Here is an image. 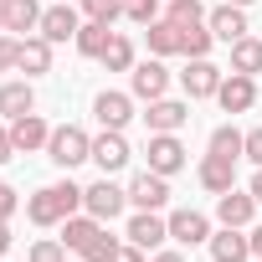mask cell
<instances>
[{"instance_id":"32","label":"cell","mask_w":262,"mask_h":262,"mask_svg":"<svg viewBox=\"0 0 262 262\" xmlns=\"http://www.w3.org/2000/svg\"><path fill=\"white\" fill-rule=\"evenodd\" d=\"M26 262H67V242L62 236H41V242H31Z\"/></svg>"},{"instance_id":"33","label":"cell","mask_w":262,"mask_h":262,"mask_svg":"<svg viewBox=\"0 0 262 262\" xmlns=\"http://www.w3.org/2000/svg\"><path fill=\"white\" fill-rule=\"evenodd\" d=\"M123 16L134 21V26H149V21H160L165 11H160V0H123Z\"/></svg>"},{"instance_id":"21","label":"cell","mask_w":262,"mask_h":262,"mask_svg":"<svg viewBox=\"0 0 262 262\" xmlns=\"http://www.w3.org/2000/svg\"><path fill=\"white\" fill-rule=\"evenodd\" d=\"M21 113H36V88L31 77H16V82H0V118H21Z\"/></svg>"},{"instance_id":"20","label":"cell","mask_w":262,"mask_h":262,"mask_svg":"<svg viewBox=\"0 0 262 262\" xmlns=\"http://www.w3.org/2000/svg\"><path fill=\"white\" fill-rule=\"evenodd\" d=\"M211 257L216 262H252V236L242 231V226H221V231H211Z\"/></svg>"},{"instance_id":"15","label":"cell","mask_w":262,"mask_h":262,"mask_svg":"<svg viewBox=\"0 0 262 262\" xmlns=\"http://www.w3.org/2000/svg\"><path fill=\"white\" fill-rule=\"evenodd\" d=\"M216 103H221V113H247V108L257 103V77H247V72H226L221 88H216Z\"/></svg>"},{"instance_id":"11","label":"cell","mask_w":262,"mask_h":262,"mask_svg":"<svg viewBox=\"0 0 262 262\" xmlns=\"http://www.w3.org/2000/svg\"><path fill=\"white\" fill-rule=\"evenodd\" d=\"M128 160H134V149H128V139H123V128H103V134L93 139V165L103 170V175H118Z\"/></svg>"},{"instance_id":"31","label":"cell","mask_w":262,"mask_h":262,"mask_svg":"<svg viewBox=\"0 0 262 262\" xmlns=\"http://www.w3.org/2000/svg\"><path fill=\"white\" fill-rule=\"evenodd\" d=\"M165 21L195 26V21H206V6H201V0H170V6H165Z\"/></svg>"},{"instance_id":"44","label":"cell","mask_w":262,"mask_h":262,"mask_svg":"<svg viewBox=\"0 0 262 262\" xmlns=\"http://www.w3.org/2000/svg\"><path fill=\"white\" fill-rule=\"evenodd\" d=\"M0 11H6V0H0Z\"/></svg>"},{"instance_id":"8","label":"cell","mask_w":262,"mask_h":262,"mask_svg":"<svg viewBox=\"0 0 262 262\" xmlns=\"http://www.w3.org/2000/svg\"><path fill=\"white\" fill-rule=\"evenodd\" d=\"M170 201V175H155V170H139L128 180V206L134 211H165Z\"/></svg>"},{"instance_id":"27","label":"cell","mask_w":262,"mask_h":262,"mask_svg":"<svg viewBox=\"0 0 262 262\" xmlns=\"http://www.w3.org/2000/svg\"><path fill=\"white\" fill-rule=\"evenodd\" d=\"M108 41H113V26H103V21H82V31H77V41H72V47H77L82 57H93V62H98V57L108 52Z\"/></svg>"},{"instance_id":"7","label":"cell","mask_w":262,"mask_h":262,"mask_svg":"<svg viewBox=\"0 0 262 262\" xmlns=\"http://www.w3.org/2000/svg\"><path fill=\"white\" fill-rule=\"evenodd\" d=\"M52 47H62V41H77V31H82V11L77 6H67V0H57V6H47L41 11V26H36Z\"/></svg>"},{"instance_id":"45","label":"cell","mask_w":262,"mask_h":262,"mask_svg":"<svg viewBox=\"0 0 262 262\" xmlns=\"http://www.w3.org/2000/svg\"><path fill=\"white\" fill-rule=\"evenodd\" d=\"M77 262H82V257H77Z\"/></svg>"},{"instance_id":"35","label":"cell","mask_w":262,"mask_h":262,"mask_svg":"<svg viewBox=\"0 0 262 262\" xmlns=\"http://www.w3.org/2000/svg\"><path fill=\"white\" fill-rule=\"evenodd\" d=\"M242 160H252V165L262 170V123H257V128H247V149H242Z\"/></svg>"},{"instance_id":"25","label":"cell","mask_w":262,"mask_h":262,"mask_svg":"<svg viewBox=\"0 0 262 262\" xmlns=\"http://www.w3.org/2000/svg\"><path fill=\"white\" fill-rule=\"evenodd\" d=\"M226 72H247V77H257L262 72V36H242V41H231V67Z\"/></svg>"},{"instance_id":"16","label":"cell","mask_w":262,"mask_h":262,"mask_svg":"<svg viewBox=\"0 0 262 262\" xmlns=\"http://www.w3.org/2000/svg\"><path fill=\"white\" fill-rule=\"evenodd\" d=\"M41 11H47V6H36V0H6V11H0V31H6V36H36Z\"/></svg>"},{"instance_id":"22","label":"cell","mask_w":262,"mask_h":262,"mask_svg":"<svg viewBox=\"0 0 262 262\" xmlns=\"http://www.w3.org/2000/svg\"><path fill=\"white\" fill-rule=\"evenodd\" d=\"M16 72H26V77H47V72H52V41H47L41 31H36V36H21Z\"/></svg>"},{"instance_id":"19","label":"cell","mask_w":262,"mask_h":262,"mask_svg":"<svg viewBox=\"0 0 262 262\" xmlns=\"http://www.w3.org/2000/svg\"><path fill=\"white\" fill-rule=\"evenodd\" d=\"M252 216H257V195L252 190H226V195H216V221L221 226H252Z\"/></svg>"},{"instance_id":"10","label":"cell","mask_w":262,"mask_h":262,"mask_svg":"<svg viewBox=\"0 0 262 262\" xmlns=\"http://www.w3.org/2000/svg\"><path fill=\"white\" fill-rule=\"evenodd\" d=\"M195 180H201V190L206 195H226V190H236V160H226V155H201V165H195Z\"/></svg>"},{"instance_id":"24","label":"cell","mask_w":262,"mask_h":262,"mask_svg":"<svg viewBox=\"0 0 262 262\" xmlns=\"http://www.w3.org/2000/svg\"><path fill=\"white\" fill-rule=\"evenodd\" d=\"M144 41H149V52H155V57H180V26H175V21H165V16L144 26Z\"/></svg>"},{"instance_id":"13","label":"cell","mask_w":262,"mask_h":262,"mask_svg":"<svg viewBox=\"0 0 262 262\" xmlns=\"http://www.w3.org/2000/svg\"><path fill=\"white\" fill-rule=\"evenodd\" d=\"M144 155H149V170L155 175H180L185 160H190L185 144H180V134H149V149Z\"/></svg>"},{"instance_id":"41","label":"cell","mask_w":262,"mask_h":262,"mask_svg":"<svg viewBox=\"0 0 262 262\" xmlns=\"http://www.w3.org/2000/svg\"><path fill=\"white\" fill-rule=\"evenodd\" d=\"M11 242H16V236H11V221H0V257L11 252Z\"/></svg>"},{"instance_id":"42","label":"cell","mask_w":262,"mask_h":262,"mask_svg":"<svg viewBox=\"0 0 262 262\" xmlns=\"http://www.w3.org/2000/svg\"><path fill=\"white\" fill-rule=\"evenodd\" d=\"M247 190H252V195H257V206H262V170L252 175V185H247Z\"/></svg>"},{"instance_id":"12","label":"cell","mask_w":262,"mask_h":262,"mask_svg":"<svg viewBox=\"0 0 262 262\" xmlns=\"http://www.w3.org/2000/svg\"><path fill=\"white\" fill-rule=\"evenodd\" d=\"M206 26H211V36L216 41H242V36H252V26H247V6H231V0H221L216 11H206Z\"/></svg>"},{"instance_id":"23","label":"cell","mask_w":262,"mask_h":262,"mask_svg":"<svg viewBox=\"0 0 262 262\" xmlns=\"http://www.w3.org/2000/svg\"><path fill=\"white\" fill-rule=\"evenodd\" d=\"M103 226H108V221H98V216H88V211L67 216V221H62V242H67V252H82V247H88Z\"/></svg>"},{"instance_id":"2","label":"cell","mask_w":262,"mask_h":262,"mask_svg":"<svg viewBox=\"0 0 262 262\" xmlns=\"http://www.w3.org/2000/svg\"><path fill=\"white\" fill-rule=\"evenodd\" d=\"M47 160L57 170H77L82 160H93V134L77 128V123H57L52 139H47Z\"/></svg>"},{"instance_id":"43","label":"cell","mask_w":262,"mask_h":262,"mask_svg":"<svg viewBox=\"0 0 262 262\" xmlns=\"http://www.w3.org/2000/svg\"><path fill=\"white\" fill-rule=\"evenodd\" d=\"M231 6H252V0H231Z\"/></svg>"},{"instance_id":"4","label":"cell","mask_w":262,"mask_h":262,"mask_svg":"<svg viewBox=\"0 0 262 262\" xmlns=\"http://www.w3.org/2000/svg\"><path fill=\"white\" fill-rule=\"evenodd\" d=\"M128 93H134L139 103H155V98H170V67H165V57H149V62H134V72H128Z\"/></svg>"},{"instance_id":"5","label":"cell","mask_w":262,"mask_h":262,"mask_svg":"<svg viewBox=\"0 0 262 262\" xmlns=\"http://www.w3.org/2000/svg\"><path fill=\"white\" fill-rule=\"evenodd\" d=\"M165 221H170V242H175V247H206V242H211V216L195 211V206H180V211H170Z\"/></svg>"},{"instance_id":"34","label":"cell","mask_w":262,"mask_h":262,"mask_svg":"<svg viewBox=\"0 0 262 262\" xmlns=\"http://www.w3.org/2000/svg\"><path fill=\"white\" fill-rule=\"evenodd\" d=\"M16 57H21V36L0 31V72H16Z\"/></svg>"},{"instance_id":"30","label":"cell","mask_w":262,"mask_h":262,"mask_svg":"<svg viewBox=\"0 0 262 262\" xmlns=\"http://www.w3.org/2000/svg\"><path fill=\"white\" fill-rule=\"evenodd\" d=\"M118 247H123V242H118V236H108V226H103V231H98L77 257H82V262H113V252H118Z\"/></svg>"},{"instance_id":"9","label":"cell","mask_w":262,"mask_h":262,"mask_svg":"<svg viewBox=\"0 0 262 262\" xmlns=\"http://www.w3.org/2000/svg\"><path fill=\"white\" fill-rule=\"evenodd\" d=\"M221 67L211 62V57H185V72H180V88H185V98H216V88H221Z\"/></svg>"},{"instance_id":"26","label":"cell","mask_w":262,"mask_h":262,"mask_svg":"<svg viewBox=\"0 0 262 262\" xmlns=\"http://www.w3.org/2000/svg\"><path fill=\"white\" fill-rule=\"evenodd\" d=\"M206 149H211V155H226V160H242L247 134H242L236 123H216V128H211V139H206Z\"/></svg>"},{"instance_id":"29","label":"cell","mask_w":262,"mask_h":262,"mask_svg":"<svg viewBox=\"0 0 262 262\" xmlns=\"http://www.w3.org/2000/svg\"><path fill=\"white\" fill-rule=\"evenodd\" d=\"M77 11H82V21H103V26H113V21L123 16V0H77Z\"/></svg>"},{"instance_id":"14","label":"cell","mask_w":262,"mask_h":262,"mask_svg":"<svg viewBox=\"0 0 262 262\" xmlns=\"http://www.w3.org/2000/svg\"><path fill=\"white\" fill-rule=\"evenodd\" d=\"M134 93H113V88H103L98 98H93V118L103 123V128H128V118H134Z\"/></svg>"},{"instance_id":"1","label":"cell","mask_w":262,"mask_h":262,"mask_svg":"<svg viewBox=\"0 0 262 262\" xmlns=\"http://www.w3.org/2000/svg\"><path fill=\"white\" fill-rule=\"evenodd\" d=\"M77 211H82V185H72V180H52V185L26 195V221L31 226H62Z\"/></svg>"},{"instance_id":"6","label":"cell","mask_w":262,"mask_h":262,"mask_svg":"<svg viewBox=\"0 0 262 262\" xmlns=\"http://www.w3.org/2000/svg\"><path fill=\"white\" fill-rule=\"evenodd\" d=\"M123 242H134V247H144V252H160V247L170 242V221H165L160 211H134L128 226H123Z\"/></svg>"},{"instance_id":"17","label":"cell","mask_w":262,"mask_h":262,"mask_svg":"<svg viewBox=\"0 0 262 262\" xmlns=\"http://www.w3.org/2000/svg\"><path fill=\"white\" fill-rule=\"evenodd\" d=\"M11 139H16V155H36L52 139V123L41 113H21V118H11Z\"/></svg>"},{"instance_id":"28","label":"cell","mask_w":262,"mask_h":262,"mask_svg":"<svg viewBox=\"0 0 262 262\" xmlns=\"http://www.w3.org/2000/svg\"><path fill=\"white\" fill-rule=\"evenodd\" d=\"M108 72H134V41H128V36H118L113 31V41H108V52L98 57Z\"/></svg>"},{"instance_id":"36","label":"cell","mask_w":262,"mask_h":262,"mask_svg":"<svg viewBox=\"0 0 262 262\" xmlns=\"http://www.w3.org/2000/svg\"><path fill=\"white\" fill-rule=\"evenodd\" d=\"M16 211H21V195H16V190H11L6 180H0V221H11Z\"/></svg>"},{"instance_id":"37","label":"cell","mask_w":262,"mask_h":262,"mask_svg":"<svg viewBox=\"0 0 262 262\" xmlns=\"http://www.w3.org/2000/svg\"><path fill=\"white\" fill-rule=\"evenodd\" d=\"M113 262H149V252H144V247H134V242H123V247L113 252Z\"/></svg>"},{"instance_id":"38","label":"cell","mask_w":262,"mask_h":262,"mask_svg":"<svg viewBox=\"0 0 262 262\" xmlns=\"http://www.w3.org/2000/svg\"><path fill=\"white\" fill-rule=\"evenodd\" d=\"M16 155V139H11V123H0V165Z\"/></svg>"},{"instance_id":"3","label":"cell","mask_w":262,"mask_h":262,"mask_svg":"<svg viewBox=\"0 0 262 262\" xmlns=\"http://www.w3.org/2000/svg\"><path fill=\"white\" fill-rule=\"evenodd\" d=\"M123 206H128V185H118L113 175H103V180L82 185V211H88V216L113 221V216H123Z\"/></svg>"},{"instance_id":"39","label":"cell","mask_w":262,"mask_h":262,"mask_svg":"<svg viewBox=\"0 0 262 262\" xmlns=\"http://www.w3.org/2000/svg\"><path fill=\"white\" fill-rule=\"evenodd\" d=\"M149 262H185V252H175V247H160V252H149Z\"/></svg>"},{"instance_id":"18","label":"cell","mask_w":262,"mask_h":262,"mask_svg":"<svg viewBox=\"0 0 262 262\" xmlns=\"http://www.w3.org/2000/svg\"><path fill=\"white\" fill-rule=\"evenodd\" d=\"M185 118H190V103H180V98H155V103H149V113H144L149 134H180Z\"/></svg>"},{"instance_id":"40","label":"cell","mask_w":262,"mask_h":262,"mask_svg":"<svg viewBox=\"0 0 262 262\" xmlns=\"http://www.w3.org/2000/svg\"><path fill=\"white\" fill-rule=\"evenodd\" d=\"M247 236H252V262H262V226H247Z\"/></svg>"}]
</instances>
